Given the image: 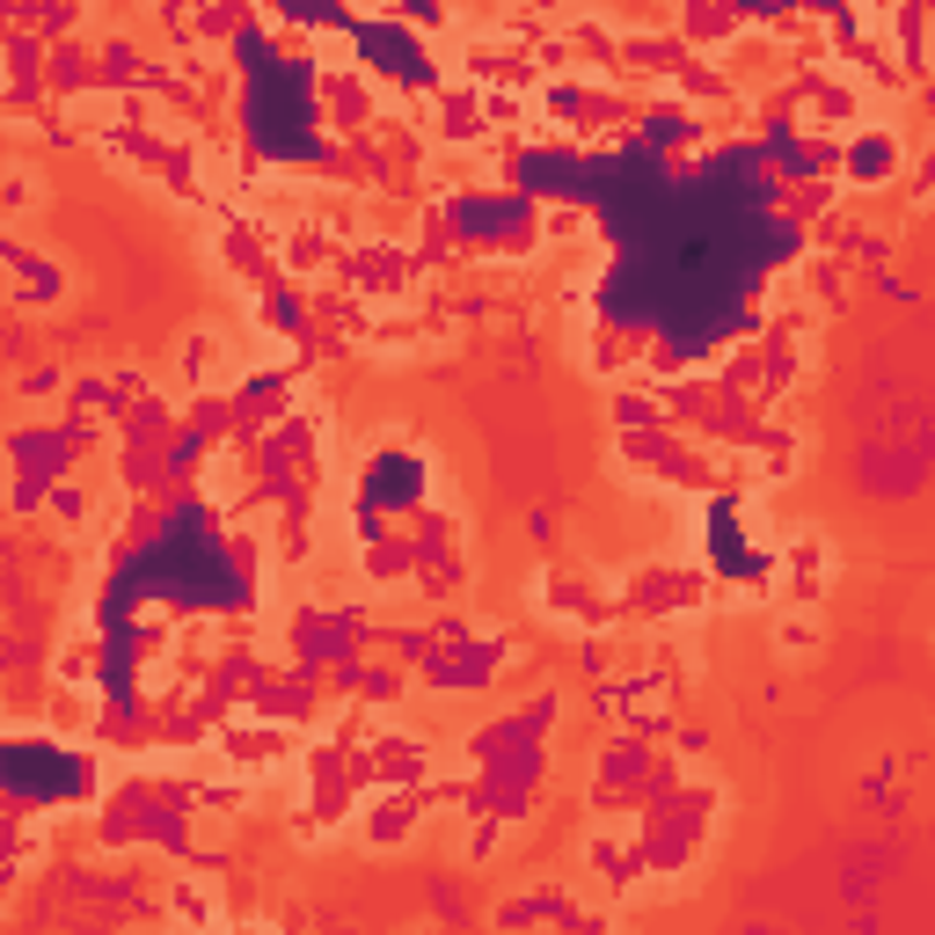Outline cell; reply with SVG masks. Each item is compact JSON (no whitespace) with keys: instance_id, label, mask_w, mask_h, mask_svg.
Wrapping results in <instances>:
<instances>
[{"instance_id":"6da1fadb","label":"cell","mask_w":935,"mask_h":935,"mask_svg":"<svg viewBox=\"0 0 935 935\" xmlns=\"http://www.w3.org/2000/svg\"><path fill=\"white\" fill-rule=\"evenodd\" d=\"M45 37H37V29H8V37H0V66H8V88H15V102H37L45 96Z\"/></svg>"},{"instance_id":"7a4b0ae2","label":"cell","mask_w":935,"mask_h":935,"mask_svg":"<svg viewBox=\"0 0 935 935\" xmlns=\"http://www.w3.org/2000/svg\"><path fill=\"white\" fill-rule=\"evenodd\" d=\"M45 88H59V96H88V88H96V51L74 45V37L51 45L45 51Z\"/></svg>"},{"instance_id":"3957f363","label":"cell","mask_w":935,"mask_h":935,"mask_svg":"<svg viewBox=\"0 0 935 935\" xmlns=\"http://www.w3.org/2000/svg\"><path fill=\"white\" fill-rule=\"evenodd\" d=\"M132 81H147V51L132 45L124 29H110L96 45V88H132Z\"/></svg>"},{"instance_id":"277c9868","label":"cell","mask_w":935,"mask_h":935,"mask_svg":"<svg viewBox=\"0 0 935 935\" xmlns=\"http://www.w3.org/2000/svg\"><path fill=\"white\" fill-rule=\"evenodd\" d=\"M848 175H855V183H891V175H899V139H891V132L855 139V147H848Z\"/></svg>"},{"instance_id":"5b68a950","label":"cell","mask_w":935,"mask_h":935,"mask_svg":"<svg viewBox=\"0 0 935 935\" xmlns=\"http://www.w3.org/2000/svg\"><path fill=\"white\" fill-rule=\"evenodd\" d=\"M615 59H636V66H651V74H680L694 51L680 45V37H621Z\"/></svg>"},{"instance_id":"8992f818","label":"cell","mask_w":935,"mask_h":935,"mask_svg":"<svg viewBox=\"0 0 935 935\" xmlns=\"http://www.w3.org/2000/svg\"><path fill=\"white\" fill-rule=\"evenodd\" d=\"M739 29L745 15H731V8H680V45H724Z\"/></svg>"},{"instance_id":"52a82bcc","label":"cell","mask_w":935,"mask_h":935,"mask_svg":"<svg viewBox=\"0 0 935 935\" xmlns=\"http://www.w3.org/2000/svg\"><path fill=\"white\" fill-rule=\"evenodd\" d=\"M321 96H329V118L351 124V132L373 118V88H366V81H351V74H329V81H321Z\"/></svg>"},{"instance_id":"ba28073f","label":"cell","mask_w":935,"mask_h":935,"mask_svg":"<svg viewBox=\"0 0 935 935\" xmlns=\"http://www.w3.org/2000/svg\"><path fill=\"white\" fill-rule=\"evenodd\" d=\"M439 132H446V139H475V132H483V96H461V88H453V96H446Z\"/></svg>"},{"instance_id":"9c48e42d","label":"cell","mask_w":935,"mask_h":935,"mask_svg":"<svg viewBox=\"0 0 935 935\" xmlns=\"http://www.w3.org/2000/svg\"><path fill=\"white\" fill-rule=\"evenodd\" d=\"M380 775H388V782H417L424 775V745L417 739H388L380 745Z\"/></svg>"},{"instance_id":"30bf717a","label":"cell","mask_w":935,"mask_h":935,"mask_svg":"<svg viewBox=\"0 0 935 935\" xmlns=\"http://www.w3.org/2000/svg\"><path fill=\"white\" fill-rule=\"evenodd\" d=\"M921 37H928V8H899V59H907V66H928V45H921Z\"/></svg>"},{"instance_id":"8fae6325","label":"cell","mask_w":935,"mask_h":935,"mask_svg":"<svg viewBox=\"0 0 935 935\" xmlns=\"http://www.w3.org/2000/svg\"><path fill=\"white\" fill-rule=\"evenodd\" d=\"M197 29H205V37H234V29H256V23H248V8H205Z\"/></svg>"},{"instance_id":"7c38bea8","label":"cell","mask_w":935,"mask_h":935,"mask_svg":"<svg viewBox=\"0 0 935 935\" xmlns=\"http://www.w3.org/2000/svg\"><path fill=\"white\" fill-rule=\"evenodd\" d=\"M359 688H366V694H373V702H388V694H394V688H402V680H394V672H359Z\"/></svg>"}]
</instances>
